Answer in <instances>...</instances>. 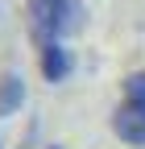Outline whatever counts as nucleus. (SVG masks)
<instances>
[{
	"instance_id": "nucleus-5",
	"label": "nucleus",
	"mask_w": 145,
	"mask_h": 149,
	"mask_svg": "<svg viewBox=\"0 0 145 149\" xmlns=\"http://www.w3.org/2000/svg\"><path fill=\"white\" fill-rule=\"evenodd\" d=\"M124 100L129 104H145V70H137V74L124 79Z\"/></svg>"
},
{
	"instance_id": "nucleus-4",
	"label": "nucleus",
	"mask_w": 145,
	"mask_h": 149,
	"mask_svg": "<svg viewBox=\"0 0 145 149\" xmlns=\"http://www.w3.org/2000/svg\"><path fill=\"white\" fill-rule=\"evenodd\" d=\"M21 104H25V79L17 70H4L0 74V116H13V112H21Z\"/></svg>"
},
{
	"instance_id": "nucleus-6",
	"label": "nucleus",
	"mask_w": 145,
	"mask_h": 149,
	"mask_svg": "<svg viewBox=\"0 0 145 149\" xmlns=\"http://www.w3.org/2000/svg\"><path fill=\"white\" fill-rule=\"evenodd\" d=\"M50 149H62V145H50Z\"/></svg>"
},
{
	"instance_id": "nucleus-3",
	"label": "nucleus",
	"mask_w": 145,
	"mask_h": 149,
	"mask_svg": "<svg viewBox=\"0 0 145 149\" xmlns=\"http://www.w3.org/2000/svg\"><path fill=\"white\" fill-rule=\"evenodd\" d=\"M70 70H75V58H70V50L62 42L42 46V74H46V83H62Z\"/></svg>"
},
{
	"instance_id": "nucleus-2",
	"label": "nucleus",
	"mask_w": 145,
	"mask_h": 149,
	"mask_svg": "<svg viewBox=\"0 0 145 149\" xmlns=\"http://www.w3.org/2000/svg\"><path fill=\"white\" fill-rule=\"evenodd\" d=\"M112 133L133 145V149H145V104H129L124 100L116 112H112Z\"/></svg>"
},
{
	"instance_id": "nucleus-1",
	"label": "nucleus",
	"mask_w": 145,
	"mask_h": 149,
	"mask_svg": "<svg viewBox=\"0 0 145 149\" xmlns=\"http://www.w3.org/2000/svg\"><path fill=\"white\" fill-rule=\"evenodd\" d=\"M29 33L38 46H50V42H62V37L79 33L83 21H87V8L79 0H29Z\"/></svg>"
}]
</instances>
